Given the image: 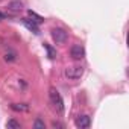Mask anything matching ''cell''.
<instances>
[{"label": "cell", "mask_w": 129, "mask_h": 129, "mask_svg": "<svg viewBox=\"0 0 129 129\" xmlns=\"http://www.w3.org/2000/svg\"><path fill=\"white\" fill-rule=\"evenodd\" d=\"M49 97H50V102H52L53 108L56 109V112H58L59 115L64 114V100H62L59 91H58L56 88H50V90H49Z\"/></svg>", "instance_id": "6da1fadb"}, {"label": "cell", "mask_w": 129, "mask_h": 129, "mask_svg": "<svg viewBox=\"0 0 129 129\" xmlns=\"http://www.w3.org/2000/svg\"><path fill=\"white\" fill-rule=\"evenodd\" d=\"M52 38L56 44H66L69 40V34L61 27H55V29H52Z\"/></svg>", "instance_id": "7a4b0ae2"}, {"label": "cell", "mask_w": 129, "mask_h": 129, "mask_svg": "<svg viewBox=\"0 0 129 129\" xmlns=\"http://www.w3.org/2000/svg\"><path fill=\"white\" fill-rule=\"evenodd\" d=\"M66 78L72 79V81H76V79H81V76L84 75V69L79 67V66H73V67H67L66 72H64Z\"/></svg>", "instance_id": "3957f363"}, {"label": "cell", "mask_w": 129, "mask_h": 129, "mask_svg": "<svg viewBox=\"0 0 129 129\" xmlns=\"http://www.w3.org/2000/svg\"><path fill=\"white\" fill-rule=\"evenodd\" d=\"M70 56H72L75 61H81V59L85 56V50H84V47H82L81 44H75V46H72V49H70Z\"/></svg>", "instance_id": "277c9868"}, {"label": "cell", "mask_w": 129, "mask_h": 129, "mask_svg": "<svg viewBox=\"0 0 129 129\" xmlns=\"http://www.w3.org/2000/svg\"><path fill=\"white\" fill-rule=\"evenodd\" d=\"M75 124H76V127H79V129H87V127H90V124H91V118H90L88 115H79V117L75 120Z\"/></svg>", "instance_id": "5b68a950"}, {"label": "cell", "mask_w": 129, "mask_h": 129, "mask_svg": "<svg viewBox=\"0 0 129 129\" xmlns=\"http://www.w3.org/2000/svg\"><path fill=\"white\" fill-rule=\"evenodd\" d=\"M23 23H24V26H26L29 30H32L34 34H40V27H38V24H37L35 21H32V20H29V18H23Z\"/></svg>", "instance_id": "8992f818"}, {"label": "cell", "mask_w": 129, "mask_h": 129, "mask_svg": "<svg viewBox=\"0 0 129 129\" xmlns=\"http://www.w3.org/2000/svg\"><path fill=\"white\" fill-rule=\"evenodd\" d=\"M8 8H9L11 11H14V12H18V11L23 9V3L20 2V0H15V2H11V3L8 5Z\"/></svg>", "instance_id": "52a82bcc"}, {"label": "cell", "mask_w": 129, "mask_h": 129, "mask_svg": "<svg viewBox=\"0 0 129 129\" xmlns=\"http://www.w3.org/2000/svg\"><path fill=\"white\" fill-rule=\"evenodd\" d=\"M6 127H8V129H20V127H21V124H20L15 118H11V120H8Z\"/></svg>", "instance_id": "ba28073f"}, {"label": "cell", "mask_w": 129, "mask_h": 129, "mask_svg": "<svg viewBox=\"0 0 129 129\" xmlns=\"http://www.w3.org/2000/svg\"><path fill=\"white\" fill-rule=\"evenodd\" d=\"M27 14H29V17H30V18H34L32 21H35L37 24H40V23H43V21H44V18H43V17H40L38 14H35L34 11H29Z\"/></svg>", "instance_id": "9c48e42d"}, {"label": "cell", "mask_w": 129, "mask_h": 129, "mask_svg": "<svg viewBox=\"0 0 129 129\" xmlns=\"http://www.w3.org/2000/svg\"><path fill=\"white\" fill-rule=\"evenodd\" d=\"M11 108L12 109H15V111H27L29 109V106L26 105V103H14V105H11Z\"/></svg>", "instance_id": "30bf717a"}, {"label": "cell", "mask_w": 129, "mask_h": 129, "mask_svg": "<svg viewBox=\"0 0 129 129\" xmlns=\"http://www.w3.org/2000/svg\"><path fill=\"white\" fill-rule=\"evenodd\" d=\"M34 127H35V129H44L46 124H44V121H43L41 118H37L35 123H34Z\"/></svg>", "instance_id": "8fae6325"}, {"label": "cell", "mask_w": 129, "mask_h": 129, "mask_svg": "<svg viewBox=\"0 0 129 129\" xmlns=\"http://www.w3.org/2000/svg\"><path fill=\"white\" fill-rule=\"evenodd\" d=\"M44 47H46V50L49 52V58H52V59H53V58L56 56V53H55V50H53V49H52V47H50L49 44H44Z\"/></svg>", "instance_id": "7c38bea8"}, {"label": "cell", "mask_w": 129, "mask_h": 129, "mask_svg": "<svg viewBox=\"0 0 129 129\" xmlns=\"http://www.w3.org/2000/svg\"><path fill=\"white\" fill-rule=\"evenodd\" d=\"M5 59L9 61V62H11V61H15V53H14V52H6V53H5Z\"/></svg>", "instance_id": "4fadbf2b"}, {"label": "cell", "mask_w": 129, "mask_h": 129, "mask_svg": "<svg viewBox=\"0 0 129 129\" xmlns=\"http://www.w3.org/2000/svg\"><path fill=\"white\" fill-rule=\"evenodd\" d=\"M53 127H62V124L58 123V121H55V123H53Z\"/></svg>", "instance_id": "5bb4252c"}, {"label": "cell", "mask_w": 129, "mask_h": 129, "mask_svg": "<svg viewBox=\"0 0 129 129\" xmlns=\"http://www.w3.org/2000/svg\"><path fill=\"white\" fill-rule=\"evenodd\" d=\"M5 17H6V15H5V14H3V12H2V11H0V20H3V18H5Z\"/></svg>", "instance_id": "9a60e30c"}]
</instances>
